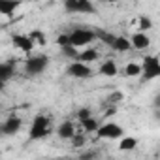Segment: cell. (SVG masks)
Wrapping results in <instances>:
<instances>
[{"instance_id":"5bb4252c","label":"cell","mask_w":160,"mask_h":160,"mask_svg":"<svg viewBox=\"0 0 160 160\" xmlns=\"http://www.w3.org/2000/svg\"><path fill=\"white\" fill-rule=\"evenodd\" d=\"M12 75H13V62H4V64H0V81L6 83Z\"/></svg>"},{"instance_id":"9c48e42d","label":"cell","mask_w":160,"mask_h":160,"mask_svg":"<svg viewBox=\"0 0 160 160\" xmlns=\"http://www.w3.org/2000/svg\"><path fill=\"white\" fill-rule=\"evenodd\" d=\"M19 130H21V119H19V117H10V119H6L4 124H2V132H4L6 136H13V134L19 132Z\"/></svg>"},{"instance_id":"30bf717a","label":"cell","mask_w":160,"mask_h":160,"mask_svg":"<svg viewBox=\"0 0 160 160\" xmlns=\"http://www.w3.org/2000/svg\"><path fill=\"white\" fill-rule=\"evenodd\" d=\"M130 42H132V47H134V49H139V51L147 49V47H149V43H151V42H149V36H147V34H143V32H136V34L132 36V40H130Z\"/></svg>"},{"instance_id":"277c9868","label":"cell","mask_w":160,"mask_h":160,"mask_svg":"<svg viewBox=\"0 0 160 160\" xmlns=\"http://www.w3.org/2000/svg\"><path fill=\"white\" fill-rule=\"evenodd\" d=\"M64 8L66 12H72V13H94L96 12L94 4L89 2V0H66Z\"/></svg>"},{"instance_id":"484cf974","label":"cell","mask_w":160,"mask_h":160,"mask_svg":"<svg viewBox=\"0 0 160 160\" xmlns=\"http://www.w3.org/2000/svg\"><path fill=\"white\" fill-rule=\"evenodd\" d=\"M77 117H79V121H85V119L91 117V111H89L87 108H83V109H79V111H77Z\"/></svg>"},{"instance_id":"4fadbf2b","label":"cell","mask_w":160,"mask_h":160,"mask_svg":"<svg viewBox=\"0 0 160 160\" xmlns=\"http://www.w3.org/2000/svg\"><path fill=\"white\" fill-rule=\"evenodd\" d=\"M100 73L106 75V77H115L117 75V64L113 60H106L102 66H100Z\"/></svg>"},{"instance_id":"4316f807","label":"cell","mask_w":160,"mask_h":160,"mask_svg":"<svg viewBox=\"0 0 160 160\" xmlns=\"http://www.w3.org/2000/svg\"><path fill=\"white\" fill-rule=\"evenodd\" d=\"M94 156H96V154H94V152H85V154H83V156H81V160H92V158H94Z\"/></svg>"},{"instance_id":"83f0119b","label":"cell","mask_w":160,"mask_h":160,"mask_svg":"<svg viewBox=\"0 0 160 160\" xmlns=\"http://www.w3.org/2000/svg\"><path fill=\"white\" fill-rule=\"evenodd\" d=\"M152 106H154V109H160V96H156V98H154Z\"/></svg>"},{"instance_id":"8992f818","label":"cell","mask_w":160,"mask_h":160,"mask_svg":"<svg viewBox=\"0 0 160 160\" xmlns=\"http://www.w3.org/2000/svg\"><path fill=\"white\" fill-rule=\"evenodd\" d=\"M47 62H49L47 57L38 55V57H30V58L27 60L25 68H27V72H28L30 75H36V73H42V72L47 68Z\"/></svg>"},{"instance_id":"6da1fadb","label":"cell","mask_w":160,"mask_h":160,"mask_svg":"<svg viewBox=\"0 0 160 160\" xmlns=\"http://www.w3.org/2000/svg\"><path fill=\"white\" fill-rule=\"evenodd\" d=\"M49 134V119L43 117V115H36L34 121H32V126H30V139H42Z\"/></svg>"},{"instance_id":"d4e9b609","label":"cell","mask_w":160,"mask_h":160,"mask_svg":"<svg viewBox=\"0 0 160 160\" xmlns=\"http://www.w3.org/2000/svg\"><path fill=\"white\" fill-rule=\"evenodd\" d=\"M72 145H73V147H83V145H85V138L79 136V134H75V136L72 138Z\"/></svg>"},{"instance_id":"7a4b0ae2","label":"cell","mask_w":160,"mask_h":160,"mask_svg":"<svg viewBox=\"0 0 160 160\" xmlns=\"http://www.w3.org/2000/svg\"><path fill=\"white\" fill-rule=\"evenodd\" d=\"M156 77H160V58L149 55L143 58V79L149 81V79H156Z\"/></svg>"},{"instance_id":"5b68a950","label":"cell","mask_w":160,"mask_h":160,"mask_svg":"<svg viewBox=\"0 0 160 160\" xmlns=\"http://www.w3.org/2000/svg\"><path fill=\"white\" fill-rule=\"evenodd\" d=\"M98 138H102V139H122L124 138V130L119 126V124H115V122H106V124H102L100 128H98Z\"/></svg>"},{"instance_id":"52a82bcc","label":"cell","mask_w":160,"mask_h":160,"mask_svg":"<svg viewBox=\"0 0 160 160\" xmlns=\"http://www.w3.org/2000/svg\"><path fill=\"white\" fill-rule=\"evenodd\" d=\"M68 75H72V77H77V79H87V77H91L92 75V70L87 66V64H83V62H72L70 66H68Z\"/></svg>"},{"instance_id":"ac0fdd59","label":"cell","mask_w":160,"mask_h":160,"mask_svg":"<svg viewBox=\"0 0 160 160\" xmlns=\"http://www.w3.org/2000/svg\"><path fill=\"white\" fill-rule=\"evenodd\" d=\"M124 72H126L128 77H136V75H139V73L143 72V66H139V64H136V62H128Z\"/></svg>"},{"instance_id":"3957f363","label":"cell","mask_w":160,"mask_h":160,"mask_svg":"<svg viewBox=\"0 0 160 160\" xmlns=\"http://www.w3.org/2000/svg\"><path fill=\"white\" fill-rule=\"evenodd\" d=\"M96 32L94 30H83V28H77L70 34V43L73 47H81V45H87L91 43L92 40H96Z\"/></svg>"},{"instance_id":"8fae6325","label":"cell","mask_w":160,"mask_h":160,"mask_svg":"<svg viewBox=\"0 0 160 160\" xmlns=\"http://www.w3.org/2000/svg\"><path fill=\"white\" fill-rule=\"evenodd\" d=\"M57 134H58L62 139H72V138L75 136V128H73V122H72V121H64V122L58 126Z\"/></svg>"},{"instance_id":"d6986e66","label":"cell","mask_w":160,"mask_h":160,"mask_svg":"<svg viewBox=\"0 0 160 160\" xmlns=\"http://www.w3.org/2000/svg\"><path fill=\"white\" fill-rule=\"evenodd\" d=\"M81 124H83V128L87 130V132H98V122L92 119V117H89V119H85V121H81Z\"/></svg>"},{"instance_id":"9a60e30c","label":"cell","mask_w":160,"mask_h":160,"mask_svg":"<svg viewBox=\"0 0 160 160\" xmlns=\"http://www.w3.org/2000/svg\"><path fill=\"white\" fill-rule=\"evenodd\" d=\"M17 6H19V2H15V0H12V2H8V0H0V13L2 15H12Z\"/></svg>"},{"instance_id":"ba28073f","label":"cell","mask_w":160,"mask_h":160,"mask_svg":"<svg viewBox=\"0 0 160 160\" xmlns=\"http://www.w3.org/2000/svg\"><path fill=\"white\" fill-rule=\"evenodd\" d=\"M13 45H15V47H19V49H21V51H25V53H30V51H32V47H34V42H32V38H30V36L15 34V36H13Z\"/></svg>"},{"instance_id":"cb8c5ba5","label":"cell","mask_w":160,"mask_h":160,"mask_svg":"<svg viewBox=\"0 0 160 160\" xmlns=\"http://www.w3.org/2000/svg\"><path fill=\"white\" fill-rule=\"evenodd\" d=\"M57 43H58L60 47H66V45H72V43H70V34H60V36L57 38Z\"/></svg>"},{"instance_id":"44dd1931","label":"cell","mask_w":160,"mask_h":160,"mask_svg":"<svg viewBox=\"0 0 160 160\" xmlns=\"http://www.w3.org/2000/svg\"><path fill=\"white\" fill-rule=\"evenodd\" d=\"M96 36H98L104 43H108V45H113V43H115V40H117V36H111V34L102 32V30H98V32H96Z\"/></svg>"},{"instance_id":"e0dca14e","label":"cell","mask_w":160,"mask_h":160,"mask_svg":"<svg viewBox=\"0 0 160 160\" xmlns=\"http://www.w3.org/2000/svg\"><path fill=\"white\" fill-rule=\"evenodd\" d=\"M98 58V51L96 49H87V51H83V53H79V62H83V64H87V62H92V60H96Z\"/></svg>"},{"instance_id":"7c38bea8","label":"cell","mask_w":160,"mask_h":160,"mask_svg":"<svg viewBox=\"0 0 160 160\" xmlns=\"http://www.w3.org/2000/svg\"><path fill=\"white\" fill-rule=\"evenodd\" d=\"M115 51H119V53H124V51H128V49H132V42L128 40V38H124V36H117V40H115V43L111 45Z\"/></svg>"},{"instance_id":"603a6c76","label":"cell","mask_w":160,"mask_h":160,"mask_svg":"<svg viewBox=\"0 0 160 160\" xmlns=\"http://www.w3.org/2000/svg\"><path fill=\"white\" fill-rule=\"evenodd\" d=\"M152 27V23L145 17V15H139V30H147V28H151Z\"/></svg>"},{"instance_id":"ffe728a7","label":"cell","mask_w":160,"mask_h":160,"mask_svg":"<svg viewBox=\"0 0 160 160\" xmlns=\"http://www.w3.org/2000/svg\"><path fill=\"white\" fill-rule=\"evenodd\" d=\"M62 49V55L64 57H68V58H79V53H77V47H73V45H66V47H60Z\"/></svg>"},{"instance_id":"2e32d148","label":"cell","mask_w":160,"mask_h":160,"mask_svg":"<svg viewBox=\"0 0 160 160\" xmlns=\"http://www.w3.org/2000/svg\"><path fill=\"white\" fill-rule=\"evenodd\" d=\"M136 147H138V139L130 138V136H124L119 143V151H134Z\"/></svg>"},{"instance_id":"7402d4cb","label":"cell","mask_w":160,"mask_h":160,"mask_svg":"<svg viewBox=\"0 0 160 160\" xmlns=\"http://www.w3.org/2000/svg\"><path fill=\"white\" fill-rule=\"evenodd\" d=\"M30 38H32V42H38L40 45H45V36L42 34V30H32Z\"/></svg>"}]
</instances>
